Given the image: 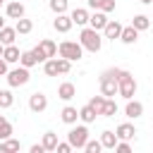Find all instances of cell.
I'll use <instances>...</instances> for the list:
<instances>
[{"mask_svg": "<svg viewBox=\"0 0 153 153\" xmlns=\"http://www.w3.org/2000/svg\"><path fill=\"white\" fill-rule=\"evenodd\" d=\"M79 43H81L84 50H88V53H98V50L103 48V36H100V31H96V29H91V26L86 24V26H81Z\"/></svg>", "mask_w": 153, "mask_h": 153, "instance_id": "cell-2", "label": "cell"}, {"mask_svg": "<svg viewBox=\"0 0 153 153\" xmlns=\"http://www.w3.org/2000/svg\"><path fill=\"white\" fill-rule=\"evenodd\" d=\"M5 120H7V117H5V115H0V122H5Z\"/></svg>", "mask_w": 153, "mask_h": 153, "instance_id": "cell-42", "label": "cell"}, {"mask_svg": "<svg viewBox=\"0 0 153 153\" xmlns=\"http://www.w3.org/2000/svg\"><path fill=\"white\" fill-rule=\"evenodd\" d=\"M29 153H45V148H43V143H33V146H29Z\"/></svg>", "mask_w": 153, "mask_h": 153, "instance_id": "cell-38", "label": "cell"}, {"mask_svg": "<svg viewBox=\"0 0 153 153\" xmlns=\"http://www.w3.org/2000/svg\"><path fill=\"white\" fill-rule=\"evenodd\" d=\"M5 74H7V62L0 57V76H5Z\"/></svg>", "mask_w": 153, "mask_h": 153, "instance_id": "cell-39", "label": "cell"}, {"mask_svg": "<svg viewBox=\"0 0 153 153\" xmlns=\"http://www.w3.org/2000/svg\"><path fill=\"white\" fill-rule=\"evenodd\" d=\"M5 12H7L10 19H19V17H24V5H22L19 0H12V2H7Z\"/></svg>", "mask_w": 153, "mask_h": 153, "instance_id": "cell-18", "label": "cell"}, {"mask_svg": "<svg viewBox=\"0 0 153 153\" xmlns=\"http://www.w3.org/2000/svg\"><path fill=\"white\" fill-rule=\"evenodd\" d=\"M69 17H72V22H74L76 26H86V24H88V10H84V7L72 10V12H69Z\"/></svg>", "mask_w": 153, "mask_h": 153, "instance_id": "cell-19", "label": "cell"}, {"mask_svg": "<svg viewBox=\"0 0 153 153\" xmlns=\"http://www.w3.org/2000/svg\"><path fill=\"white\" fill-rule=\"evenodd\" d=\"M14 29H17V33H19V36H26V33H31L33 22H31V19H26V17H19V19H17V24H14Z\"/></svg>", "mask_w": 153, "mask_h": 153, "instance_id": "cell-24", "label": "cell"}, {"mask_svg": "<svg viewBox=\"0 0 153 153\" xmlns=\"http://www.w3.org/2000/svg\"><path fill=\"white\" fill-rule=\"evenodd\" d=\"M19 65H22V67H29V69H31L33 65H38L36 53H33V50H24V53L19 55Z\"/></svg>", "mask_w": 153, "mask_h": 153, "instance_id": "cell-25", "label": "cell"}, {"mask_svg": "<svg viewBox=\"0 0 153 153\" xmlns=\"http://www.w3.org/2000/svg\"><path fill=\"white\" fill-rule=\"evenodd\" d=\"M69 69H72V62L67 57H57V72L60 74H69Z\"/></svg>", "mask_w": 153, "mask_h": 153, "instance_id": "cell-34", "label": "cell"}, {"mask_svg": "<svg viewBox=\"0 0 153 153\" xmlns=\"http://www.w3.org/2000/svg\"><path fill=\"white\" fill-rule=\"evenodd\" d=\"M98 86H100V93H103L105 98H115V96H117V81H115V76H112L110 69H105V72L100 74Z\"/></svg>", "mask_w": 153, "mask_h": 153, "instance_id": "cell-7", "label": "cell"}, {"mask_svg": "<svg viewBox=\"0 0 153 153\" xmlns=\"http://www.w3.org/2000/svg\"><path fill=\"white\" fill-rule=\"evenodd\" d=\"M131 26H134L136 31H148V26H151V19H148L146 14H134V19H131Z\"/></svg>", "mask_w": 153, "mask_h": 153, "instance_id": "cell-26", "label": "cell"}, {"mask_svg": "<svg viewBox=\"0 0 153 153\" xmlns=\"http://www.w3.org/2000/svg\"><path fill=\"white\" fill-rule=\"evenodd\" d=\"M57 55L60 57H67L69 62H79L84 57V48H81L79 41H62L57 45Z\"/></svg>", "mask_w": 153, "mask_h": 153, "instance_id": "cell-3", "label": "cell"}, {"mask_svg": "<svg viewBox=\"0 0 153 153\" xmlns=\"http://www.w3.org/2000/svg\"><path fill=\"white\" fill-rule=\"evenodd\" d=\"M5 79H7L10 88H17V86H24V84H29L31 74H29V67H22V65H19V67H14V69H7Z\"/></svg>", "mask_w": 153, "mask_h": 153, "instance_id": "cell-5", "label": "cell"}, {"mask_svg": "<svg viewBox=\"0 0 153 153\" xmlns=\"http://www.w3.org/2000/svg\"><path fill=\"white\" fill-rule=\"evenodd\" d=\"M19 55H22V53H19V48H17L14 43H10V45L2 48V60H5L7 65H17V62H19Z\"/></svg>", "mask_w": 153, "mask_h": 153, "instance_id": "cell-15", "label": "cell"}, {"mask_svg": "<svg viewBox=\"0 0 153 153\" xmlns=\"http://www.w3.org/2000/svg\"><path fill=\"white\" fill-rule=\"evenodd\" d=\"M43 72H45V76H57L60 74L57 72V57H48L43 62Z\"/></svg>", "mask_w": 153, "mask_h": 153, "instance_id": "cell-29", "label": "cell"}, {"mask_svg": "<svg viewBox=\"0 0 153 153\" xmlns=\"http://www.w3.org/2000/svg\"><path fill=\"white\" fill-rule=\"evenodd\" d=\"M112 151H117V153H129V151H131V146H129V141L117 139V143H115V148H112Z\"/></svg>", "mask_w": 153, "mask_h": 153, "instance_id": "cell-36", "label": "cell"}, {"mask_svg": "<svg viewBox=\"0 0 153 153\" xmlns=\"http://www.w3.org/2000/svg\"><path fill=\"white\" fill-rule=\"evenodd\" d=\"M120 41L124 43V45H134L136 41H139V31L129 24V26H122V33H120Z\"/></svg>", "mask_w": 153, "mask_h": 153, "instance_id": "cell-14", "label": "cell"}, {"mask_svg": "<svg viewBox=\"0 0 153 153\" xmlns=\"http://www.w3.org/2000/svg\"><path fill=\"white\" fill-rule=\"evenodd\" d=\"M88 105L100 115V112H103V105H105V96H103V93H100V96H93V98L88 100Z\"/></svg>", "mask_w": 153, "mask_h": 153, "instance_id": "cell-33", "label": "cell"}, {"mask_svg": "<svg viewBox=\"0 0 153 153\" xmlns=\"http://www.w3.org/2000/svg\"><path fill=\"white\" fill-rule=\"evenodd\" d=\"M124 115H127L129 120H139V117L143 115V103H139V100L129 98V100H127V105H124Z\"/></svg>", "mask_w": 153, "mask_h": 153, "instance_id": "cell-11", "label": "cell"}, {"mask_svg": "<svg viewBox=\"0 0 153 153\" xmlns=\"http://www.w3.org/2000/svg\"><path fill=\"white\" fill-rule=\"evenodd\" d=\"M100 143H103V148H115V143H117V134L112 131V129H105V131H100Z\"/></svg>", "mask_w": 153, "mask_h": 153, "instance_id": "cell-23", "label": "cell"}, {"mask_svg": "<svg viewBox=\"0 0 153 153\" xmlns=\"http://www.w3.org/2000/svg\"><path fill=\"white\" fill-rule=\"evenodd\" d=\"M103 117H115L117 115V103L112 100V98H105V105H103V112H100Z\"/></svg>", "mask_w": 153, "mask_h": 153, "instance_id": "cell-30", "label": "cell"}, {"mask_svg": "<svg viewBox=\"0 0 153 153\" xmlns=\"http://www.w3.org/2000/svg\"><path fill=\"white\" fill-rule=\"evenodd\" d=\"M91 10H100V12H112L115 10V0H86Z\"/></svg>", "mask_w": 153, "mask_h": 153, "instance_id": "cell-20", "label": "cell"}, {"mask_svg": "<svg viewBox=\"0 0 153 153\" xmlns=\"http://www.w3.org/2000/svg\"><path fill=\"white\" fill-rule=\"evenodd\" d=\"M60 120H62L65 124H76V120H79V110H76L74 105H65L62 112H60Z\"/></svg>", "mask_w": 153, "mask_h": 153, "instance_id": "cell-17", "label": "cell"}, {"mask_svg": "<svg viewBox=\"0 0 153 153\" xmlns=\"http://www.w3.org/2000/svg\"><path fill=\"white\" fill-rule=\"evenodd\" d=\"M67 141L72 143V148H84V143L88 141V127L81 124H72V129L67 131Z\"/></svg>", "mask_w": 153, "mask_h": 153, "instance_id": "cell-4", "label": "cell"}, {"mask_svg": "<svg viewBox=\"0 0 153 153\" xmlns=\"http://www.w3.org/2000/svg\"><path fill=\"white\" fill-rule=\"evenodd\" d=\"M120 33H122V24L115 22V19H108V24L103 26V38L115 41V38H120Z\"/></svg>", "mask_w": 153, "mask_h": 153, "instance_id": "cell-10", "label": "cell"}, {"mask_svg": "<svg viewBox=\"0 0 153 153\" xmlns=\"http://www.w3.org/2000/svg\"><path fill=\"white\" fill-rule=\"evenodd\" d=\"M110 72H112V76H115V81H117V96H122L124 100L134 98V96H136V88H139L134 74L127 72V69H120V67H110Z\"/></svg>", "mask_w": 153, "mask_h": 153, "instance_id": "cell-1", "label": "cell"}, {"mask_svg": "<svg viewBox=\"0 0 153 153\" xmlns=\"http://www.w3.org/2000/svg\"><path fill=\"white\" fill-rule=\"evenodd\" d=\"M115 134H117V139H124V141H131V139L136 136V127H134L131 122H122V124H117V129H115Z\"/></svg>", "mask_w": 153, "mask_h": 153, "instance_id": "cell-12", "label": "cell"}, {"mask_svg": "<svg viewBox=\"0 0 153 153\" xmlns=\"http://www.w3.org/2000/svg\"><path fill=\"white\" fill-rule=\"evenodd\" d=\"M67 0H48V7L55 12V14H62V12H67Z\"/></svg>", "mask_w": 153, "mask_h": 153, "instance_id": "cell-32", "label": "cell"}, {"mask_svg": "<svg viewBox=\"0 0 153 153\" xmlns=\"http://www.w3.org/2000/svg\"><path fill=\"white\" fill-rule=\"evenodd\" d=\"M139 2H141V5H151L153 0H139Z\"/></svg>", "mask_w": 153, "mask_h": 153, "instance_id": "cell-40", "label": "cell"}, {"mask_svg": "<svg viewBox=\"0 0 153 153\" xmlns=\"http://www.w3.org/2000/svg\"><path fill=\"white\" fill-rule=\"evenodd\" d=\"M2 48H5V45H2V43H0V57H2Z\"/></svg>", "mask_w": 153, "mask_h": 153, "instance_id": "cell-43", "label": "cell"}, {"mask_svg": "<svg viewBox=\"0 0 153 153\" xmlns=\"http://www.w3.org/2000/svg\"><path fill=\"white\" fill-rule=\"evenodd\" d=\"M10 136H12V124L5 120V122H0V141H5Z\"/></svg>", "mask_w": 153, "mask_h": 153, "instance_id": "cell-35", "label": "cell"}, {"mask_svg": "<svg viewBox=\"0 0 153 153\" xmlns=\"http://www.w3.org/2000/svg\"><path fill=\"white\" fill-rule=\"evenodd\" d=\"M33 53H36V57H38V62H45L48 57H55L57 55V43L53 41V38H43L36 48H31Z\"/></svg>", "mask_w": 153, "mask_h": 153, "instance_id": "cell-6", "label": "cell"}, {"mask_svg": "<svg viewBox=\"0 0 153 153\" xmlns=\"http://www.w3.org/2000/svg\"><path fill=\"white\" fill-rule=\"evenodd\" d=\"M108 24V17H105V12H100V10H96L93 14H88V26L91 29H96V31H103V26Z\"/></svg>", "mask_w": 153, "mask_h": 153, "instance_id": "cell-13", "label": "cell"}, {"mask_svg": "<svg viewBox=\"0 0 153 153\" xmlns=\"http://www.w3.org/2000/svg\"><path fill=\"white\" fill-rule=\"evenodd\" d=\"M45 108H48V96H45V93L36 91V93L29 96V110H31V112H43Z\"/></svg>", "mask_w": 153, "mask_h": 153, "instance_id": "cell-8", "label": "cell"}, {"mask_svg": "<svg viewBox=\"0 0 153 153\" xmlns=\"http://www.w3.org/2000/svg\"><path fill=\"white\" fill-rule=\"evenodd\" d=\"M17 41V29L14 26H2L0 29V43L2 45H10V43H14Z\"/></svg>", "mask_w": 153, "mask_h": 153, "instance_id": "cell-22", "label": "cell"}, {"mask_svg": "<svg viewBox=\"0 0 153 153\" xmlns=\"http://www.w3.org/2000/svg\"><path fill=\"white\" fill-rule=\"evenodd\" d=\"M2 26H5V19H2V17H0V29H2Z\"/></svg>", "mask_w": 153, "mask_h": 153, "instance_id": "cell-41", "label": "cell"}, {"mask_svg": "<svg viewBox=\"0 0 153 153\" xmlns=\"http://www.w3.org/2000/svg\"><path fill=\"white\" fill-rule=\"evenodd\" d=\"M2 5H5V0H0V7H2Z\"/></svg>", "mask_w": 153, "mask_h": 153, "instance_id": "cell-44", "label": "cell"}, {"mask_svg": "<svg viewBox=\"0 0 153 153\" xmlns=\"http://www.w3.org/2000/svg\"><path fill=\"white\" fill-rule=\"evenodd\" d=\"M96 117H98V112L86 103L84 108H79V120L84 122V124H91V122H96Z\"/></svg>", "mask_w": 153, "mask_h": 153, "instance_id": "cell-21", "label": "cell"}, {"mask_svg": "<svg viewBox=\"0 0 153 153\" xmlns=\"http://www.w3.org/2000/svg\"><path fill=\"white\" fill-rule=\"evenodd\" d=\"M55 151H57V153H69V151H72V143H69V141H62V143L57 141V146H55Z\"/></svg>", "mask_w": 153, "mask_h": 153, "instance_id": "cell-37", "label": "cell"}, {"mask_svg": "<svg viewBox=\"0 0 153 153\" xmlns=\"http://www.w3.org/2000/svg\"><path fill=\"white\" fill-rule=\"evenodd\" d=\"M41 143H43L45 151H55V146H57V134H55V131H45L43 139H41Z\"/></svg>", "mask_w": 153, "mask_h": 153, "instance_id": "cell-28", "label": "cell"}, {"mask_svg": "<svg viewBox=\"0 0 153 153\" xmlns=\"http://www.w3.org/2000/svg\"><path fill=\"white\" fill-rule=\"evenodd\" d=\"M14 105V96L10 88H0V110H7Z\"/></svg>", "mask_w": 153, "mask_h": 153, "instance_id": "cell-27", "label": "cell"}, {"mask_svg": "<svg viewBox=\"0 0 153 153\" xmlns=\"http://www.w3.org/2000/svg\"><path fill=\"white\" fill-rule=\"evenodd\" d=\"M84 151H86V153H100V151H103L100 139H88V141L84 143Z\"/></svg>", "mask_w": 153, "mask_h": 153, "instance_id": "cell-31", "label": "cell"}, {"mask_svg": "<svg viewBox=\"0 0 153 153\" xmlns=\"http://www.w3.org/2000/svg\"><path fill=\"white\" fill-rule=\"evenodd\" d=\"M72 26H74V22H72V17H69L67 12H62V14H55V19H53V29H55L57 33H67Z\"/></svg>", "mask_w": 153, "mask_h": 153, "instance_id": "cell-9", "label": "cell"}, {"mask_svg": "<svg viewBox=\"0 0 153 153\" xmlns=\"http://www.w3.org/2000/svg\"><path fill=\"white\" fill-rule=\"evenodd\" d=\"M76 96V86L72 84V81H62L60 86H57V98H62V100H72Z\"/></svg>", "mask_w": 153, "mask_h": 153, "instance_id": "cell-16", "label": "cell"}]
</instances>
